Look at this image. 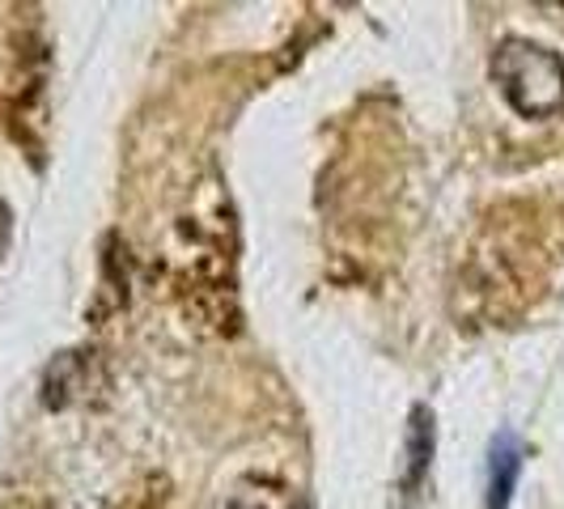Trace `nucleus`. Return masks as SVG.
Masks as SVG:
<instances>
[{"label": "nucleus", "mask_w": 564, "mask_h": 509, "mask_svg": "<svg viewBox=\"0 0 564 509\" xmlns=\"http://www.w3.org/2000/svg\"><path fill=\"white\" fill-rule=\"evenodd\" d=\"M492 82L522 119H552L564 111V59L531 39H506L497 47Z\"/></svg>", "instance_id": "1"}, {"label": "nucleus", "mask_w": 564, "mask_h": 509, "mask_svg": "<svg viewBox=\"0 0 564 509\" xmlns=\"http://www.w3.org/2000/svg\"><path fill=\"white\" fill-rule=\"evenodd\" d=\"M522 476V442L513 433H497L488 451V488H484V509H509V497Z\"/></svg>", "instance_id": "2"}, {"label": "nucleus", "mask_w": 564, "mask_h": 509, "mask_svg": "<svg viewBox=\"0 0 564 509\" xmlns=\"http://www.w3.org/2000/svg\"><path fill=\"white\" fill-rule=\"evenodd\" d=\"M433 463V412L416 408L412 424H408V467H403V488H416L421 476Z\"/></svg>", "instance_id": "3"}, {"label": "nucleus", "mask_w": 564, "mask_h": 509, "mask_svg": "<svg viewBox=\"0 0 564 509\" xmlns=\"http://www.w3.org/2000/svg\"><path fill=\"white\" fill-rule=\"evenodd\" d=\"M229 509H306V501L293 488H284V484L259 480V484H242L234 492Z\"/></svg>", "instance_id": "4"}]
</instances>
